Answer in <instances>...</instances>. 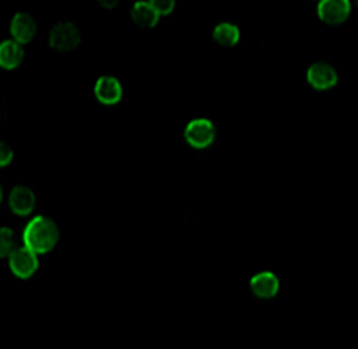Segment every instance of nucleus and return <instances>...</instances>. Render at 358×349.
Segmentation results:
<instances>
[{"label": "nucleus", "mask_w": 358, "mask_h": 349, "mask_svg": "<svg viewBox=\"0 0 358 349\" xmlns=\"http://www.w3.org/2000/svg\"><path fill=\"white\" fill-rule=\"evenodd\" d=\"M22 243L36 255L50 252L58 243V227L46 215H34L24 227Z\"/></svg>", "instance_id": "obj_1"}, {"label": "nucleus", "mask_w": 358, "mask_h": 349, "mask_svg": "<svg viewBox=\"0 0 358 349\" xmlns=\"http://www.w3.org/2000/svg\"><path fill=\"white\" fill-rule=\"evenodd\" d=\"M217 137V129L210 119H192L185 128V140L195 150H204L213 146Z\"/></svg>", "instance_id": "obj_2"}, {"label": "nucleus", "mask_w": 358, "mask_h": 349, "mask_svg": "<svg viewBox=\"0 0 358 349\" xmlns=\"http://www.w3.org/2000/svg\"><path fill=\"white\" fill-rule=\"evenodd\" d=\"M352 14V0H318L317 15L329 27L347 22Z\"/></svg>", "instance_id": "obj_3"}, {"label": "nucleus", "mask_w": 358, "mask_h": 349, "mask_svg": "<svg viewBox=\"0 0 358 349\" xmlns=\"http://www.w3.org/2000/svg\"><path fill=\"white\" fill-rule=\"evenodd\" d=\"M338 70L327 62H317L306 70L308 85L317 91L333 90L338 85Z\"/></svg>", "instance_id": "obj_4"}, {"label": "nucleus", "mask_w": 358, "mask_h": 349, "mask_svg": "<svg viewBox=\"0 0 358 349\" xmlns=\"http://www.w3.org/2000/svg\"><path fill=\"white\" fill-rule=\"evenodd\" d=\"M50 43L58 52H70L79 45V31L70 21L58 22L51 29Z\"/></svg>", "instance_id": "obj_5"}, {"label": "nucleus", "mask_w": 358, "mask_h": 349, "mask_svg": "<svg viewBox=\"0 0 358 349\" xmlns=\"http://www.w3.org/2000/svg\"><path fill=\"white\" fill-rule=\"evenodd\" d=\"M10 272L20 280H29L39 269V259L36 252L27 247L18 248L9 260Z\"/></svg>", "instance_id": "obj_6"}, {"label": "nucleus", "mask_w": 358, "mask_h": 349, "mask_svg": "<svg viewBox=\"0 0 358 349\" xmlns=\"http://www.w3.org/2000/svg\"><path fill=\"white\" fill-rule=\"evenodd\" d=\"M94 95L103 106H116L124 97L122 83L115 76H100L95 82Z\"/></svg>", "instance_id": "obj_7"}, {"label": "nucleus", "mask_w": 358, "mask_h": 349, "mask_svg": "<svg viewBox=\"0 0 358 349\" xmlns=\"http://www.w3.org/2000/svg\"><path fill=\"white\" fill-rule=\"evenodd\" d=\"M250 290L260 300H271L280 292L278 276L271 271H262L250 280Z\"/></svg>", "instance_id": "obj_8"}, {"label": "nucleus", "mask_w": 358, "mask_h": 349, "mask_svg": "<svg viewBox=\"0 0 358 349\" xmlns=\"http://www.w3.org/2000/svg\"><path fill=\"white\" fill-rule=\"evenodd\" d=\"M9 208L17 218H26L36 208L34 192L29 186H15L9 194Z\"/></svg>", "instance_id": "obj_9"}, {"label": "nucleus", "mask_w": 358, "mask_h": 349, "mask_svg": "<svg viewBox=\"0 0 358 349\" xmlns=\"http://www.w3.org/2000/svg\"><path fill=\"white\" fill-rule=\"evenodd\" d=\"M36 30H38L36 21L33 20L31 15L26 14V12H18V14L12 17L9 24L10 36L18 43L31 42L36 34Z\"/></svg>", "instance_id": "obj_10"}, {"label": "nucleus", "mask_w": 358, "mask_h": 349, "mask_svg": "<svg viewBox=\"0 0 358 349\" xmlns=\"http://www.w3.org/2000/svg\"><path fill=\"white\" fill-rule=\"evenodd\" d=\"M129 18L138 27L150 29L158 24L159 14H158V10L155 9L149 2H145V0H138V2H136L133 6H131Z\"/></svg>", "instance_id": "obj_11"}, {"label": "nucleus", "mask_w": 358, "mask_h": 349, "mask_svg": "<svg viewBox=\"0 0 358 349\" xmlns=\"http://www.w3.org/2000/svg\"><path fill=\"white\" fill-rule=\"evenodd\" d=\"M24 57L21 43L15 41H5L0 43V67L5 70L17 69Z\"/></svg>", "instance_id": "obj_12"}, {"label": "nucleus", "mask_w": 358, "mask_h": 349, "mask_svg": "<svg viewBox=\"0 0 358 349\" xmlns=\"http://www.w3.org/2000/svg\"><path fill=\"white\" fill-rule=\"evenodd\" d=\"M213 38L220 46L232 48L241 39V31L232 22H220L213 30Z\"/></svg>", "instance_id": "obj_13"}, {"label": "nucleus", "mask_w": 358, "mask_h": 349, "mask_svg": "<svg viewBox=\"0 0 358 349\" xmlns=\"http://www.w3.org/2000/svg\"><path fill=\"white\" fill-rule=\"evenodd\" d=\"M18 250V236L10 227H0V257H10Z\"/></svg>", "instance_id": "obj_14"}, {"label": "nucleus", "mask_w": 358, "mask_h": 349, "mask_svg": "<svg viewBox=\"0 0 358 349\" xmlns=\"http://www.w3.org/2000/svg\"><path fill=\"white\" fill-rule=\"evenodd\" d=\"M149 3L158 10L159 15H170L176 8V0H149Z\"/></svg>", "instance_id": "obj_15"}, {"label": "nucleus", "mask_w": 358, "mask_h": 349, "mask_svg": "<svg viewBox=\"0 0 358 349\" xmlns=\"http://www.w3.org/2000/svg\"><path fill=\"white\" fill-rule=\"evenodd\" d=\"M14 159V152H12L9 144L0 138V168H6Z\"/></svg>", "instance_id": "obj_16"}, {"label": "nucleus", "mask_w": 358, "mask_h": 349, "mask_svg": "<svg viewBox=\"0 0 358 349\" xmlns=\"http://www.w3.org/2000/svg\"><path fill=\"white\" fill-rule=\"evenodd\" d=\"M99 5L101 8H106V9H110V8H116L121 5L122 0H97Z\"/></svg>", "instance_id": "obj_17"}, {"label": "nucleus", "mask_w": 358, "mask_h": 349, "mask_svg": "<svg viewBox=\"0 0 358 349\" xmlns=\"http://www.w3.org/2000/svg\"><path fill=\"white\" fill-rule=\"evenodd\" d=\"M2 201H3V187L0 185V204H2Z\"/></svg>", "instance_id": "obj_18"}, {"label": "nucleus", "mask_w": 358, "mask_h": 349, "mask_svg": "<svg viewBox=\"0 0 358 349\" xmlns=\"http://www.w3.org/2000/svg\"><path fill=\"white\" fill-rule=\"evenodd\" d=\"M352 2H354V5H355V8L358 9V0H352Z\"/></svg>", "instance_id": "obj_19"}]
</instances>
